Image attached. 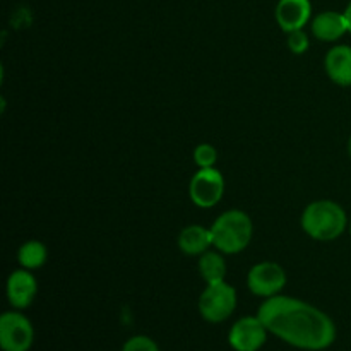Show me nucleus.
<instances>
[{"label": "nucleus", "instance_id": "obj_11", "mask_svg": "<svg viewBox=\"0 0 351 351\" xmlns=\"http://www.w3.org/2000/svg\"><path fill=\"white\" fill-rule=\"evenodd\" d=\"M311 31L319 41H324V43H335L341 40L348 33L345 12L324 10V12L315 14V17H312L311 21Z\"/></svg>", "mask_w": 351, "mask_h": 351}, {"label": "nucleus", "instance_id": "obj_9", "mask_svg": "<svg viewBox=\"0 0 351 351\" xmlns=\"http://www.w3.org/2000/svg\"><path fill=\"white\" fill-rule=\"evenodd\" d=\"M5 295L7 302L16 311H24L29 307L38 295V281L33 271L24 269V267L12 271L7 278Z\"/></svg>", "mask_w": 351, "mask_h": 351}, {"label": "nucleus", "instance_id": "obj_17", "mask_svg": "<svg viewBox=\"0 0 351 351\" xmlns=\"http://www.w3.org/2000/svg\"><path fill=\"white\" fill-rule=\"evenodd\" d=\"M287 45L288 50L293 55H304L305 51L311 48V40H308V34L304 29L291 31L287 34Z\"/></svg>", "mask_w": 351, "mask_h": 351}, {"label": "nucleus", "instance_id": "obj_4", "mask_svg": "<svg viewBox=\"0 0 351 351\" xmlns=\"http://www.w3.org/2000/svg\"><path fill=\"white\" fill-rule=\"evenodd\" d=\"M237 302H239L237 290L225 280L206 285L201 297H199L197 308L206 322L219 324V322H225L226 319L232 317L237 308Z\"/></svg>", "mask_w": 351, "mask_h": 351}, {"label": "nucleus", "instance_id": "obj_14", "mask_svg": "<svg viewBox=\"0 0 351 351\" xmlns=\"http://www.w3.org/2000/svg\"><path fill=\"white\" fill-rule=\"evenodd\" d=\"M223 256H225V254H221L216 249L208 250V252H204L202 256H199L197 269L206 285L225 281L228 266H226V261Z\"/></svg>", "mask_w": 351, "mask_h": 351}, {"label": "nucleus", "instance_id": "obj_6", "mask_svg": "<svg viewBox=\"0 0 351 351\" xmlns=\"http://www.w3.org/2000/svg\"><path fill=\"white\" fill-rule=\"evenodd\" d=\"M34 343V328L19 311L0 315V348L3 351H29Z\"/></svg>", "mask_w": 351, "mask_h": 351}, {"label": "nucleus", "instance_id": "obj_20", "mask_svg": "<svg viewBox=\"0 0 351 351\" xmlns=\"http://www.w3.org/2000/svg\"><path fill=\"white\" fill-rule=\"evenodd\" d=\"M348 154H350V158H351V136H350V139H348Z\"/></svg>", "mask_w": 351, "mask_h": 351}, {"label": "nucleus", "instance_id": "obj_19", "mask_svg": "<svg viewBox=\"0 0 351 351\" xmlns=\"http://www.w3.org/2000/svg\"><path fill=\"white\" fill-rule=\"evenodd\" d=\"M345 17H346V23H348V33L351 34V0L345 9Z\"/></svg>", "mask_w": 351, "mask_h": 351}, {"label": "nucleus", "instance_id": "obj_5", "mask_svg": "<svg viewBox=\"0 0 351 351\" xmlns=\"http://www.w3.org/2000/svg\"><path fill=\"white\" fill-rule=\"evenodd\" d=\"M225 178L216 168H199L189 182V197L201 209H211L225 195Z\"/></svg>", "mask_w": 351, "mask_h": 351}, {"label": "nucleus", "instance_id": "obj_7", "mask_svg": "<svg viewBox=\"0 0 351 351\" xmlns=\"http://www.w3.org/2000/svg\"><path fill=\"white\" fill-rule=\"evenodd\" d=\"M287 283V271L273 261H263V263L254 264L247 273V287H249L250 293L264 298V300L280 295Z\"/></svg>", "mask_w": 351, "mask_h": 351}, {"label": "nucleus", "instance_id": "obj_21", "mask_svg": "<svg viewBox=\"0 0 351 351\" xmlns=\"http://www.w3.org/2000/svg\"><path fill=\"white\" fill-rule=\"evenodd\" d=\"M348 226H350V235H351V219H350V225Z\"/></svg>", "mask_w": 351, "mask_h": 351}, {"label": "nucleus", "instance_id": "obj_18", "mask_svg": "<svg viewBox=\"0 0 351 351\" xmlns=\"http://www.w3.org/2000/svg\"><path fill=\"white\" fill-rule=\"evenodd\" d=\"M122 351H161L158 343L154 339H151L149 336L144 335H137L132 336V338L127 339L123 343Z\"/></svg>", "mask_w": 351, "mask_h": 351}, {"label": "nucleus", "instance_id": "obj_12", "mask_svg": "<svg viewBox=\"0 0 351 351\" xmlns=\"http://www.w3.org/2000/svg\"><path fill=\"white\" fill-rule=\"evenodd\" d=\"M324 71L331 82L350 88L351 86V47L350 45H336L326 53Z\"/></svg>", "mask_w": 351, "mask_h": 351}, {"label": "nucleus", "instance_id": "obj_3", "mask_svg": "<svg viewBox=\"0 0 351 351\" xmlns=\"http://www.w3.org/2000/svg\"><path fill=\"white\" fill-rule=\"evenodd\" d=\"M213 247L225 256H235L250 245L254 223L242 209H228L221 213L209 226Z\"/></svg>", "mask_w": 351, "mask_h": 351}, {"label": "nucleus", "instance_id": "obj_15", "mask_svg": "<svg viewBox=\"0 0 351 351\" xmlns=\"http://www.w3.org/2000/svg\"><path fill=\"white\" fill-rule=\"evenodd\" d=\"M48 249L40 240H26L23 245L17 249V263L24 269H40L47 264Z\"/></svg>", "mask_w": 351, "mask_h": 351}, {"label": "nucleus", "instance_id": "obj_13", "mask_svg": "<svg viewBox=\"0 0 351 351\" xmlns=\"http://www.w3.org/2000/svg\"><path fill=\"white\" fill-rule=\"evenodd\" d=\"M177 245L185 256L199 257L213 247L211 230L202 225H189L178 233Z\"/></svg>", "mask_w": 351, "mask_h": 351}, {"label": "nucleus", "instance_id": "obj_16", "mask_svg": "<svg viewBox=\"0 0 351 351\" xmlns=\"http://www.w3.org/2000/svg\"><path fill=\"white\" fill-rule=\"evenodd\" d=\"M194 163L197 168H215L218 163V149L209 143H201L194 147Z\"/></svg>", "mask_w": 351, "mask_h": 351}, {"label": "nucleus", "instance_id": "obj_8", "mask_svg": "<svg viewBox=\"0 0 351 351\" xmlns=\"http://www.w3.org/2000/svg\"><path fill=\"white\" fill-rule=\"evenodd\" d=\"M267 328L259 315H247L233 322L228 332V345L235 351H259L267 341Z\"/></svg>", "mask_w": 351, "mask_h": 351}, {"label": "nucleus", "instance_id": "obj_2", "mask_svg": "<svg viewBox=\"0 0 351 351\" xmlns=\"http://www.w3.org/2000/svg\"><path fill=\"white\" fill-rule=\"evenodd\" d=\"M302 230L315 242H332L348 228V215L341 204L329 199H319L304 209L300 218Z\"/></svg>", "mask_w": 351, "mask_h": 351}, {"label": "nucleus", "instance_id": "obj_10", "mask_svg": "<svg viewBox=\"0 0 351 351\" xmlns=\"http://www.w3.org/2000/svg\"><path fill=\"white\" fill-rule=\"evenodd\" d=\"M274 19L283 33L304 29L312 21L311 0H278Z\"/></svg>", "mask_w": 351, "mask_h": 351}, {"label": "nucleus", "instance_id": "obj_1", "mask_svg": "<svg viewBox=\"0 0 351 351\" xmlns=\"http://www.w3.org/2000/svg\"><path fill=\"white\" fill-rule=\"evenodd\" d=\"M257 315L271 335L298 350H328L338 336L335 321L321 308L300 298L287 295L266 298Z\"/></svg>", "mask_w": 351, "mask_h": 351}]
</instances>
